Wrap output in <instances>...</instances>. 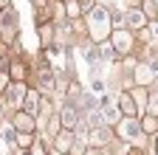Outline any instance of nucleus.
<instances>
[{
	"instance_id": "obj_1",
	"label": "nucleus",
	"mask_w": 158,
	"mask_h": 155,
	"mask_svg": "<svg viewBox=\"0 0 158 155\" xmlns=\"http://www.w3.org/2000/svg\"><path fill=\"white\" fill-rule=\"evenodd\" d=\"M110 26H113V20H110V11L105 6H93L88 11V34L96 45H102L110 37Z\"/></svg>"
},
{
	"instance_id": "obj_2",
	"label": "nucleus",
	"mask_w": 158,
	"mask_h": 155,
	"mask_svg": "<svg viewBox=\"0 0 158 155\" xmlns=\"http://www.w3.org/2000/svg\"><path fill=\"white\" fill-rule=\"evenodd\" d=\"M116 133L122 135L124 141H141V135H144V127L138 124V116H127V119L118 121Z\"/></svg>"
},
{
	"instance_id": "obj_3",
	"label": "nucleus",
	"mask_w": 158,
	"mask_h": 155,
	"mask_svg": "<svg viewBox=\"0 0 158 155\" xmlns=\"http://www.w3.org/2000/svg\"><path fill=\"white\" fill-rule=\"evenodd\" d=\"M0 31H3V40L6 43H11L14 37H17V11L11 6L0 9Z\"/></svg>"
},
{
	"instance_id": "obj_4",
	"label": "nucleus",
	"mask_w": 158,
	"mask_h": 155,
	"mask_svg": "<svg viewBox=\"0 0 158 155\" xmlns=\"http://www.w3.org/2000/svg\"><path fill=\"white\" fill-rule=\"evenodd\" d=\"M99 107H102V121H107V124H118V121H122V110H118V104H113L107 96L102 99Z\"/></svg>"
},
{
	"instance_id": "obj_5",
	"label": "nucleus",
	"mask_w": 158,
	"mask_h": 155,
	"mask_svg": "<svg viewBox=\"0 0 158 155\" xmlns=\"http://www.w3.org/2000/svg\"><path fill=\"white\" fill-rule=\"evenodd\" d=\"M6 102H11L9 107H20L26 102V85L23 82H14L11 88H6Z\"/></svg>"
},
{
	"instance_id": "obj_6",
	"label": "nucleus",
	"mask_w": 158,
	"mask_h": 155,
	"mask_svg": "<svg viewBox=\"0 0 158 155\" xmlns=\"http://www.w3.org/2000/svg\"><path fill=\"white\" fill-rule=\"evenodd\" d=\"M124 23H127L130 28H144V26H147V14H144V9H130V11L124 14Z\"/></svg>"
},
{
	"instance_id": "obj_7",
	"label": "nucleus",
	"mask_w": 158,
	"mask_h": 155,
	"mask_svg": "<svg viewBox=\"0 0 158 155\" xmlns=\"http://www.w3.org/2000/svg\"><path fill=\"white\" fill-rule=\"evenodd\" d=\"M110 43H113V48H116V51L127 54V51H130V45H133V37H130V34L122 28V31H116V34L110 37Z\"/></svg>"
},
{
	"instance_id": "obj_8",
	"label": "nucleus",
	"mask_w": 158,
	"mask_h": 155,
	"mask_svg": "<svg viewBox=\"0 0 158 155\" xmlns=\"http://www.w3.org/2000/svg\"><path fill=\"white\" fill-rule=\"evenodd\" d=\"M118 110H124V116H138V104L133 93H118Z\"/></svg>"
},
{
	"instance_id": "obj_9",
	"label": "nucleus",
	"mask_w": 158,
	"mask_h": 155,
	"mask_svg": "<svg viewBox=\"0 0 158 155\" xmlns=\"http://www.w3.org/2000/svg\"><path fill=\"white\" fill-rule=\"evenodd\" d=\"M14 127L20 130V133H31L34 130V116L26 110V113H17L14 116Z\"/></svg>"
},
{
	"instance_id": "obj_10",
	"label": "nucleus",
	"mask_w": 158,
	"mask_h": 155,
	"mask_svg": "<svg viewBox=\"0 0 158 155\" xmlns=\"http://www.w3.org/2000/svg\"><path fill=\"white\" fill-rule=\"evenodd\" d=\"M155 73H158V71H155L152 65H135V82H138V85H150Z\"/></svg>"
},
{
	"instance_id": "obj_11",
	"label": "nucleus",
	"mask_w": 158,
	"mask_h": 155,
	"mask_svg": "<svg viewBox=\"0 0 158 155\" xmlns=\"http://www.w3.org/2000/svg\"><path fill=\"white\" fill-rule=\"evenodd\" d=\"M59 119H62V127H68V130H76V124H79V113L68 104L65 110H62V116H59Z\"/></svg>"
},
{
	"instance_id": "obj_12",
	"label": "nucleus",
	"mask_w": 158,
	"mask_h": 155,
	"mask_svg": "<svg viewBox=\"0 0 158 155\" xmlns=\"http://www.w3.org/2000/svg\"><path fill=\"white\" fill-rule=\"evenodd\" d=\"M23 107H26L31 116H37V110H40V90H26V102H23Z\"/></svg>"
},
{
	"instance_id": "obj_13",
	"label": "nucleus",
	"mask_w": 158,
	"mask_h": 155,
	"mask_svg": "<svg viewBox=\"0 0 158 155\" xmlns=\"http://www.w3.org/2000/svg\"><path fill=\"white\" fill-rule=\"evenodd\" d=\"M133 99H135V104H138V113H144V110H147V104H150L147 90H133Z\"/></svg>"
},
{
	"instance_id": "obj_14",
	"label": "nucleus",
	"mask_w": 158,
	"mask_h": 155,
	"mask_svg": "<svg viewBox=\"0 0 158 155\" xmlns=\"http://www.w3.org/2000/svg\"><path fill=\"white\" fill-rule=\"evenodd\" d=\"M71 133H73V130H68V127H65V133L56 138V147H59V152H68V149H71Z\"/></svg>"
},
{
	"instance_id": "obj_15",
	"label": "nucleus",
	"mask_w": 158,
	"mask_h": 155,
	"mask_svg": "<svg viewBox=\"0 0 158 155\" xmlns=\"http://www.w3.org/2000/svg\"><path fill=\"white\" fill-rule=\"evenodd\" d=\"M141 127H144V133H155L158 130V119L155 116H147V119L141 121Z\"/></svg>"
},
{
	"instance_id": "obj_16",
	"label": "nucleus",
	"mask_w": 158,
	"mask_h": 155,
	"mask_svg": "<svg viewBox=\"0 0 158 155\" xmlns=\"http://www.w3.org/2000/svg\"><path fill=\"white\" fill-rule=\"evenodd\" d=\"M144 11H147V17H155V0H144V6H141Z\"/></svg>"
},
{
	"instance_id": "obj_17",
	"label": "nucleus",
	"mask_w": 158,
	"mask_h": 155,
	"mask_svg": "<svg viewBox=\"0 0 158 155\" xmlns=\"http://www.w3.org/2000/svg\"><path fill=\"white\" fill-rule=\"evenodd\" d=\"M17 144H20V147H28V144H31V135H28V133H20Z\"/></svg>"
},
{
	"instance_id": "obj_18",
	"label": "nucleus",
	"mask_w": 158,
	"mask_h": 155,
	"mask_svg": "<svg viewBox=\"0 0 158 155\" xmlns=\"http://www.w3.org/2000/svg\"><path fill=\"white\" fill-rule=\"evenodd\" d=\"M93 93H105V82L102 79H93Z\"/></svg>"
},
{
	"instance_id": "obj_19",
	"label": "nucleus",
	"mask_w": 158,
	"mask_h": 155,
	"mask_svg": "<svg viewBox=\"0 0 158 155\" xmlns=\"http://www.w3.org/2000/svg\"><path fill=\"white\" fill-rule=\"evenodd\" d=\"M6 85H9V73H0V90H6Z\"/></svg>"
},
{
	"instance_id": "obj_20",
	"label": "nucleus",
	"mask_w": 158,
	"mask_h": 155,
	"mask_svg": "<svg viewBox=\"0 0 158 155\" xmlns=\"http://www.w3.org/2000/svg\"><path fill=\"white\" fill-rule=\"evenodd\" d=\"M34 155H45V152H43V147H40V144L34 147Z\"/></svg>"
},
{
	"instance_id": "obj_21",
	"label": "nucleus",
	"mask_w": 158,
	"mask_h": 155,
	"mask_svg": "<svg viewBox=\"0 0 158 155\" xmlns=\"http://www.w3.org/2000/svg\"><path fill=\"white\" fill-rule=\"evenodd\" d=\"M85 155H99V149H88V152H85Z\"/></svg>"
}]
</instances>
